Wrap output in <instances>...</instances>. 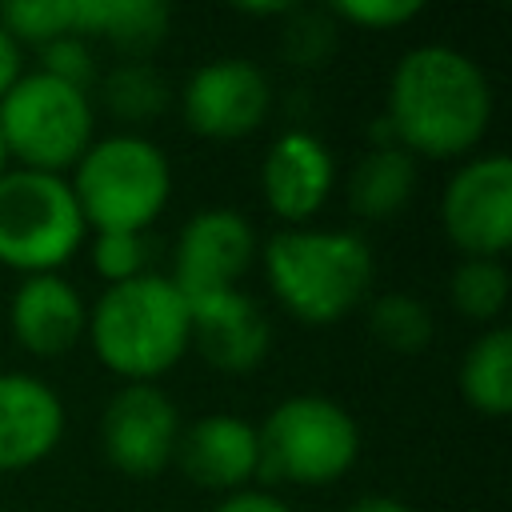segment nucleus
I'll use <instances>...</instances> for the list:
<instances>
[{
  "mask_svg": "<svg viewBox=\"0 0 512 512\" xmlns=\"http://www.w3.org/2000/svg\"><path fill=\"white\" fill-rule=\"evenodd\" d=\"M344 512H412L404 500H396V496H380V492H372V496H360V500H352Z\"/></svg>",
  "mask_w": 512,
  "mask_h": 512,
  "instance_id": "nucleus-30",
  "label": "nucleus"
},
{
  "mask_svg": "<svg viewBox=\"0 0 512 512\" xmlns=\"http://www.w3.org/2000/svg\"><path fill=\"white\" fill-rule=\"evenodd\" d=\"M24 72H20V44L8 36V28L0 24V100H4V92L20 80Z\"/></svg>",
  "mask_w": 512,
  "mask_h": 512,
  "instance_id": "nucleus-29",
  "label": "nucleus"
},
{
  "mask_svg": "<svg viewBox=\"0 0 512 512\" xmlns=\"http://www.w3.org/2000/svg\"><path fill=\"white\" fill-rule=\"evenodd\" d=\"M444 232L468 256H500L512 244V160L504 152L468 160L440 200Z\"/></svg>",
  "mask_w": 512,
  "mask_h": 512,
  "instance_id": "nucleus-8",
  "label": "nucleus"
},
{
  "mask_svg": "<svg viewBox=\"0 0 512 512\" xmlns=\"http://www.w3.org/2000/svg\"><path fill=\"white\" fill-rule=\"evenodd\" d=\"M276 300L304 324H336L372 284V248L356 232L284 228L264 248Z\"/></svg>",
  "mask_w": 512,
  "mask_h": 512,
  "instance_id": "nucleus-3",
  "label": "nucleus"
},
{
  "mask_svg": "<svg viewBox=\"0 0 512 512\" xmlns=\"http://www.w3.org/2000/svg\"><path fill=\"white\" fill-rule=\"evenodd\" d=\"M0 132L24 168L64 176L92 144V100L48 72H28L0 100Z\"/></svg>",
  "mask_w": 512,
  "mask_h": 512,
  "instance_id": "nucleus-7",
  "label": "nucleus"
},
{
  "mask_svg": "<svg viewBox=\"0 0 512 512\" xmlns=\"http://www.w3.org/2000/svg\"><path fill=\"white\" fill-rule=\"evenodd\" d=\"M172 460L200 488L240 492L260 472V440L248 420L212 412V416H200L196 424L180 428Z\"/></svg>",
  "mask_w": 512,
  "mask_h": 512,
  "instance_id": "nucleus-12",
  "label": "nucleus"
},
{
  "mask_svg": "<svg viewBox=\"0 0 512 512\" xmlns=\"http://www.w3.org/2000/svg\"><path fill=\"white\" fill-rule=\"evenodd\" d=\"M260 440V476L276 484H332L340 480L360 452V428L328 396H288L256 428Z\"/></svg>",
  "mask_w": 512,
  "mask_h": 512,
  "instance_id": "nucleus-5",
  "label": "nucleus"
},
{
  "mask_svg": "<svg viewBox=\"0 0 512 512\" xmlns=\"http://www.w3.org/2000/svg\"><path fill=\"white\" fill-rule=\"evenodd\" d=\"M60 432V396L28 372H0V472L44 460L60 444Z\"/></svg>",
  "mask_w": 512,
  "mask_h": 512,
  "instance_id": "nucleus-15",
  "label": "nucleus"
},
{
  "mask_svg": "<svg viewBox=\"0 0 512 512\" xmlns=\"http://www.w3.org/2000/svg\"><path fill=\"white\" fill-rule=\"evenodd\" d=\"M212 512H292L280 496L272 492H256V488H240V492H228Z\"/></svg>",
  "mask_w": 512,
  "mask_h": 512,
  "instance_id": "nucleus-28",
  "label": "nucleus"
},
{
  "mask_svg": "<svg viewBox=\"0 0 512 512\" xmlns=\"http://www.w3.org/2000/svg\"><path fill=\"white\" fill-rule=\"evenodd\" d=\"M460 392L484 416H504L512 408V332H484L460 364Z\"/></svg>",
  "mask_w": 512,
  "mask_h": 512,
  "instance_id": "nucleus-19",
  "label": "nucleus"
},
{
  "mask_svg": "<svg viewBox=\"0 0 512 512\" xmlns=\"http://www.w3.org/2000/svg\"><path fill=\"white\" fill-rule=\"evenodd\" d=\"M368 332L392 352H424L432 340V312L408 292H384L368 308Z\"/></svg>",
  "mask_w": 512,
  "mask_h": 512,
  "instance_id": "nucleus-21",
  "label": "nucleus"
},
{
  "mask_svg": "<svg viewBox=\"0 0 512 512\" xmlns=\"http://www.w3.org/2000/svg\"><path fill=\"white\" fill-rule=\"evenodd\" d=\"M336 12L364 28H396L420 12L416 0H340Z\"/></svg>",
  "mask_w": 512,
  "mask_h": 512,
  "instance_id": "nucleus-27",
  "label": "nucleus"
},
{
  "mask_svg": "<svg viewBox=\"0 0 512 512\" xmlns=\"http://www.w3.org/2000/svg\"><path fill=\"white\" fill-rule=\"evenodd\" d=\"M72 184L56 172L8 168L0 176V264L44 276L72 260L84 240Z\"/></svg>",
  "mask_w": 512,
  "mask_h": 512,
  "instance_id": "nucleus-6",
  "label": "nucleus"
},
{
  "mask_svg": "<svg viewBox=\"0 0 512 512\" xmlns=\"http://www.w3.org/2000/svg\"><path fill=\"white\" fill-rule=\"evenodd\" d=\"M0 24L8 28V36L32 40V44H48L60 36L76 32V0H20V4H0Z\"/></svg>",
  "mask_w": 512,
  "mask_h": 512,
  "instance_id": "nucleus-23",
  "label": "nucleus"
},
{
  "mask_svg": "<svg viewBox=\"0 0 512 512\" xmlns=\"http://www.w3.org/2000/svg\"><path fill=\"white\" fill-rule=\"evenodd\" d=\"M180 440L176 404L156 384H124L104 416H100V444L112 468L128 476H156Z\"/></svg>",
  "mask_w": 512,
  "mask_h": 512,
  "instance_id": "nucleus-10",
  "label": "nucleus"
},
{
  "mask_svg": "<svg viewBox=\"0 0 512 512\" xmlns=\"http://www.w3.org/2000/svg\"><path fill=\"white\" fill-rule=\"evenodd\" d=\"M148 264V240L144 232H96L92 240V268L108 284H124L144 276Z\"/></svg>",
  "mask_w": 512,
  "mask_h": 512,
  "instance_id": "nucleus-24",
  "label": "nucleus"
},
{
  "mask_svg": "<svg viewBox=\"0 0 512 512\" xmlns=\"http://www.w3.org/2000/svg\"><path fill=\"white\" fill-rule=\"evenodd\" d=\"M256 256L252 224L236 208H204L196 212L176 240V272L168 276L184 300L212 296L236 288Z\"/></svg>",
  "mask_w": 512,
  "mask_h": 512,
  "instance_id": "nucleus-11",
  "label": "nucleus"
},
{
  "mask_svg": "<svg viewBox=\"0 0 512 512\" xmlns=\"http://www.w3.org/2000/svg\"><path fill=\"white\" fill-rule=\"evenodd\" d=\"M332 152L312 132H284L272 140L260 164V188L280 220H308L332 192Z\"/></svg>",
  "mask_w": 512,
  "mask_h": 512,
  "instance_id": "nucleus-14",
  "label": "nucleus"
},
{
  "mask_svg": "<svg viewBox=\"0 0 512 512\" xmlns=\"http://www.w3.org/2000/svg\"><path fill=\"white\" fill-rule=\"evenodd\" d=\"M76 36H104L128 60H144L168 36V4H156V0H76Z\"/></svg>",
  "mask_w": 512,
  "mask_h": 512,
  "instance_id": "nucleus-17",
  "label": "nucleus"
},
{
  "mask_svg": "<svg viewBox=\"0 0 512 512\" xmlns=\"http://www.w3.org/2000/svg\"><path fill=\"white\" fill-rule=\"evenodd\" d=\"M72 168V196L96 232H144L172 192L168 156L144 136H104Z\"/></svg>",
  "mask_w": 512,
  "mask_h": 512,
  "instance_id": "nucleus-4",
  "label": "nucleus"
},
{
  "mask_svg": "<svg viewBox=\"0 0 512 512\" xmlns=\"http://www.w3.org/2000/svg\"><path fill=\"white\" fill-rule=\"evenodd\" d=\"M188 300L168 276H136L108 284L88 312V336L96 356L128 384H148L188 352Z\"/></svg>",
  "mask_w": 512,
  "mask_h": 512,
  "instance_id": "nucleus-2",
  "label": "nucleus"
},
{
  "mask_svg": "<svg viewBox=\"0 0 512 512\" xmlns=\"http://www.w3.org/2000/svg\"><path fill=\"white\" fill-rule=\"evenodd\" d=\"M392 136L412 156H460L492 120V88L464 52L420 44L400 56L388 80Z\"/></svg>",
  "mask_w": 512,
  "mask_h": 512,
  "instance_id": "nucleus-1",
  "label": "nucleus"
},
{
  "mask_svg": "<svg viewBox=\"0 0 512 512\" xmlns=\"http://www.w3.org/2000/svg\"><path fill=\"white\" fill-rule=\"evenodd\" d=\"M452 304L468 320H492L508 304V272L492 256H468L452 272Z\"/></svg>",
  "mask_w": 512,
  "mask_h": 512,
  "instance_id": "nucleus-22",
  "label": "nucleus"
},
{
  "mask_svg": "<svg viewBox=\"0 0 512 512\" xmlns=\"http://www.w3.org/2000/svg\"><path fill=\"white\" fill-rule=\"evenodd\" d=\"M188 316H192L188 344H196V352L212 368L248 372L268 356L272 328L244 292L224 288L212 296H196L188 300Z\"/></svg>",
  "mask_w": 512,
  "mask_h": 512,
  "instance_id": "nucleus-13",
  "label": "nucleus"
},
{
  "mask_svg": "<svg viewBox=\"0 0 512 512\" xmlns=\"http://www.w3.org/2000/svg\"><path fill=\"white\" fill-rule=\"evenodd\" d=\"M268 104H272L268 76L244 56H224V60L200 64L180 92L188 128L208 140L248 136L268 116Z\"/></svg>",
  "mask_w": 512,
  "mask_h": 512,
  "instance_id": "nucleus-9",
  "label": "nucleus"
},
{
  "mask_svg": "<svg viewBox=\"0 0 512 512\" xmlns=\"http://www.w3.org/2000/svg\"><path fill=\"white\" fill-rule=\"evenodd\" d=\"M100 100L120 120H152L168 108V80L148 60H124L100 80Z\"/></svg>",
  "mask_w": 512,
  "mask_h": 512,
  "instance_id": "nucleus-20",
  "label": "nucleus"
},
{
  "mask_svg": "<svg viewBox=\"0 0 512 512\" xmlns=\"http://www.w3.org/2000/svg\"><path fill=\"white\" fill-rule=\"evenodd\" d=\"M40 52H44V68H40V72H48V76H56V80H64V84L88 92L96 68H92L88 44H84L76 32H72V36H60V40H48Z\"/></svg>",
  "mask_w": 512,
  "mask_h": 512,
  "instance_id": "nucleus-26",
  "label": "nucleus"
},
{
  "mask_svg": "<svg viewBox=\"0 0 512 512\" xmlns=\"http://www.w3.org/2000/svg\"><path fill=\"white\" fill-rule=\"evenodd\" d=\"M8 160H12V156H8V144H4V132H0V176L8 172Z\"/></svg>",
  "mask_w": 512,
  "mask_h": 512,
  "instance_id": "nucleus-31",
  "label": "nucleus"
},
{
  "mask_svg": "<svg viewBox=\"0 0 512 512\" xmlns=\"http://www.w3.org/2000/svg\"><path fill=\"white\" fill-rule=\"evenodd\" d=\"M12 332L32 356H64L88 332V308L80 292L56 272L24 276L12 296Z\"/></svg>",
  "mask_w": 512,
  "mask_h": 512,
  "instance_id": "nucleus-16",
  "label": "nucleus"
},
{
  "mask_svg": "<svg viewBox=\"0 0 512 512\" xmlns=\"http://www.w3.org/2000/svg\"><path fill=\"white\" fill-rule=\"evenodd\" d=\"M416 188V156L400 144H372L348 176V208L364 220L396 216Z\"/></svg>",
  "mask_w": 512,
  "mask_h": 512,
  "instance_id": "nucleus-18",
  "label": "nucleus"
},
{
  "mask_svg": "<svg viewBox=\"0 0 512 512\" xmlns=\"http://www.w3.org/2000/svg\"><path fill=\"white\" fill-rule=\"evenodd\" d=\"M332 44H336V28H332L328 16L304 12V8H292L288 12V24L280 32V48H284L288 60L312 68V64H320L332 52Z\"/></svg>",
  "mask_w": 512,
  "mask_h": 512,
  "instance_id": "nucleus-25",
  "label": "nucleus"
}]
</instances>
